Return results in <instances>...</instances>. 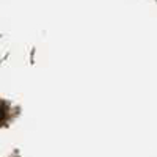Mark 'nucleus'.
Returning a JSON list of instances; mask_svg holds the SVG:
<instances>
[{"instance_id": "1", "label": "nucleus", "mask_w": 157, "mask_h": 157, "mask_svg": "<svg viewBox=\"0 0 157 157\" xmlns=\"http://www.w3.org/2000/svg\"><path fill=\"white\" fill-rule=\"evenodd\" d=\"M5 118H6V109L3 104H0V124L5 121Z\"/></svg>"}]
</instances>
